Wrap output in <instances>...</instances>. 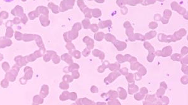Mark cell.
<instances>
[{
	"label": "cell",
	"instance_id": "6da1fadb",
	"mask_svg": "<svg viewBox=\"0 0 188 105\" xmlns=\"http://www.w3.org/2000/svg\"><path fill=\"white\" fill-rule=\"evenodd\" d=\"M4 1L6 2V3H10V2H12L14 0H3Z\"/></svg>",
	"mask_w": 188,
	"mask_h": 105
}]
</instances>
